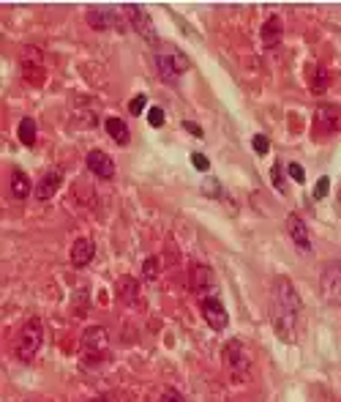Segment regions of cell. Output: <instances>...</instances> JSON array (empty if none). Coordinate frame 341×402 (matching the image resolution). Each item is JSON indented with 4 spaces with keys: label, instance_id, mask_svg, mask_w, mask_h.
<instances>
[{
    "label": "cell",
    "instance_id": "obj_13",
    "mask_svg": "<svg viewBox=\"0 0 341 402\" xmlns=\"http://www.w3.org/2000/svg\"><path fill=\"white\" fill-rule=\"evenodd\" d=\"M61 184H63V175H61V170H47L44 175L39 178V184H36V200L39 203H47V200H52L55 197V191L61 189Z\"/></svg>",
    "mask_w": 341,
    "mask_h": 402
},
{
    "label": "cell",
    "instance_id": "obj_14",
    "mask_svg": "<svg viewBox=\"0 0 341 402\" xmlns=\"http://www.w3.org/2000/svg\"><path fill=\"white\" fill-rule=\"evenodd\" d=\"M96 257V244L90 238H77L71 247V266L74 268H88Z\"/></svg>",
    "mask_w": 341,
    "mask_h": 402
},
{
    "label": "cell",
    "instance_id": "obj_19",
    "mask_svg": "<svg viewBox=\"0 0 341 402\" xmlns=\"http://www.w3.org/2000/svg\"><path fill=\"white\" fill-rule=\"evenodd\" d=\"M121 301L126 307H134L140 301V282L137 279H131V276L121 279Z\"/></svg>",
    "mask_w": 341,
    "mask_h": 402
},
{
    "label": "cell",
    "instance_id": "obj_30",
    "mask_svg": "<svg viewBox=\"0 0 341 402\" xmlns=\"http://www.w3.org/2000/svg\"><path fill=\"white\" fill-rule=\"evenodd\" d=\"M205 194H213V197H219L221 194V187L216 178H208V181H205Z\"/></svg>",
    "mask_w": 341,
    "mask_h": 402
},
{
    "label": "cell",
    "instance_id": "obj_31",
    "mask_svg": "<svg viewBox=\"0 0 341 402\" xmlns=\"http://www.w3.org/2000/svg\"><path fill=\"white\" fill-rule=\"evenodd\" d=\"M325 85H328V74H325V71H317V80H314V85H311V88H314V90H325Z\"/></svg>",
    "mask_w": 341,
    "mask_h": 402
},
{
    "label": "cell",
    "instance_id": "obj_27",
    "mask_svg": "<svg viewBox=\"0 0 341 402\" xmlns=\"http://www.w3.org/2000/svg\"><path fill=\"white\" fill-rule=\"evenodd\" d=\"M287 172H289V178H292L295 184H303V181H306V172H303V167L301 165H295V162L287 165Z\"/></svg>",
    "mask_w": 341,
    "mask_h": 402
},
{
    "label": "cell",
    "instance_id": "obj_29",
    "mask_svg": "<svg viewBox=\"0 0 341 402\" xmlns=\"http://www.w3.org/2000/svg\"><path fill=\"white\" fill-rule=\"evenodd\" d=\"M161 402H186V397H183L178 389H167V391L161 394Z\"/></svg>",
    "mask_w": 341,
    "mask_h": 402
},
{
    "label": "cell",
    "instance_id": "obj_21",
    "mask_svg": "<svg viewBox=\"0 0 341 402\" xmlns=\"http://www.w3.org/2000/svg\"><path fill=\"white\" fill-rule=\"evenodd\" d=\"M142 276H145V279H159V257H148V260H145Z\"/></svg>",
    "mask_w": 341,
    "mask_h": 402
},
{
    "label": "cell",
    "instance_id": "obj_11",
    "mask_svg": "<svg viewBox=\"0 0 341 402\" xmlns=\"http://www.w3.org/2000/svg\"><path fill=\"white\" fill-rule=\"evenodd\" d=\"M85 165H88V170H90L96 178H101V181H112V178H115V162H112L109 153H104V150L99 148L88 150Z\"/></svg>",
    "mask_w": 341,
    "mask_h": 402
},
{
    "label": "cell",
    "instance_id": "obj_16",
    "mask_svg": "<svg viewBox=\"0 0 341 402\" xmlns=\"http://www.w3.org/2000/svg\"><path fill=\"white\" fill-rule=\"evenodd\" d=\"M104 129H107V134L121 146V148H126L128 146V140H131V131H128V126H126V121L123 118H115V115H109L107 121H104Z\"/></svg>",
    "mask_w": 341,
    "mask_h": 402
},
{
    "label": "cell",
    "instance_id": "obj_4",
    "mask_svg": "<svg viewBox=\"0 0 341 402\" xmlns=\"http://www.w3.org/2000/svg\"><path fill=\"white\" fill-rule=\"evenodd\" d=\"M221 359H224L227 372L235 378V383H241L243 378L249 375L251 359H249V353H246V348H243L241 339H229V342L224 345V350H221Z\"/></svg>",
    "mask_w": 341,
    "mask_h": 402
},
{
    "label": "cell",
    "instance_id": "obj_20",
    "mask_svg": "<svg viewBox=\"0 0 341 402\" xmlns=\"http://www.w3.org/2000/svg\"><path fill=\"white\" fill-rule=\"evenodd\" d=\"M17 134H20V143L25 148H33L36 146V121L33 118H22Z\"/></svg>",
    "mask_w": 341,
    "mask_h": 402
},
{
    "label": "cell",
    "instance_id": "obj_6",
    "mask_svg": "<svg viewBox=\"0 0 341 402\" xmlns=\"http://www.w3.org/2000/svg\"><path fill=\"white\" fill-rule=\"evenodd\" d=\"M123 8V17L128 20L131 25V30H137L145 42L156 44L159 42V36H156V28H153V20H150V14L145 11V6H121Z\"/></svg>",
    "mask_w": 341,
    "mask_h": 402
},
{
    "label": "cell",
    "instance_id": "obj_12",
    "mask_svg": "<svg viewBox=\"0 0 341 402\" xmlns=\"http://www.w3.org/2000/svg\"><path fill=\"white\" fill-rule=\"evenodd\" d=\"M287 233H289V238L295 241L298 252H303V254L311 252V238H309V227H306V222H303L298 213H289V216H287Z\"/></svg>",
    "mask_w": 341,
    "mask_h": 402
},
{
    "label": "cell",
    "instance_id": "obj_32",
    "mask_svg": "<svg viewBox=\"0 0 341 402\" xmlns=\"http://www.w3.org/2000/svg\"><path fill=\"white\" fill-rule=\"evenodd\" d=\"M183 129H186L189 134H194V137H202V126H197V124H191V121H183Z\"/></svg>",
    "mask_w": 341,
    "mask_h": 402
},
{
    "label": "cell",
    "instance_id": "obj_7",
    "mask_svg": "<svg viewBox=\"0 0 341 402\" xmlns=\"http://www.w3.org/2000/svg\"><path fill=\"white\" fill-rule=\"evenodd\" d=\"M107 345H109V339H107V329H104V326H90V329H85V334H82L85 361L88 359L101 361L107 356Z\"/></svg>",
    "mask_w": 341,
    "mask_h": 402
},
{
    "label": "cell",
    "instance_id": "obj_25",
    "mask_svg": "<svg viewBox=\"0 0 341 402\" xmlns=\"http://www.w3.org/2000/svg\"><path fill=\"white\" fill-rule=\"evenodd\" d=\"M281 172H284V167H281V162H276V165L270 167V178H273V187L279 191H284V175H281Z\"/></svg>",
    "mask_w": 341,
    "mask_h": 402
},
{
    "label": "cell",
    "instance_id": "obj_28",
    "mask_svg": "<svg viewBox=\"0 0 341 402\" xmlns=\"http://www.w3.org/2000/svg\"><path fill=\"white\" fill-rule=\"evenodd\" d=\"M191 165L197 170H202V172H208L210 170V162H208V156L205 153H191Z\"/></svg>",
    "mask_w": 341,
    "mask_h": 402
},
{
    "label": "cell",
    "instance_id": "obj_18",
    "mask_svg": "<svg viewBox=\"0 0 341 402\" xmlns=\"http://www.w3.org/2000/svg\"><path fill=\"white\" fill-rule=\"evenodd\" d=\"M279 42H281V20L273 14V17H268L265 25H262V44L268 49H273V47H279Z\"/></svg>",
    "mask_w": 341,
    "mask_h": 402
},
{
    "label": "cell",
    "instance_id": "obj_22",
    "mask_svg": "<svg viewBox=\"0 0 341 402\" xmlns=\"http://www.w3.org/2000/svg\"><path fill=\"white\" fill-rule=\"evenodd\" d=\"M148 124L153 129H161L164 124H167V118H164V110L161 107H150L148 110Z\"/></svg>",
    "mask_w": 341,
    "mask_h": 402
},
{
    "label": "cell",
    "instance_id": "obj_5",
    "mask_svg": "<svg viewBox=\"0 0 341 402\" xmlns=\"http://www.w3.org/2000/svg\"><path fill=\"white\" fill-rule=\"evenodd\" d=\"M320 293L330 307H341V260H328L322 266Z\"/></svg>",
    "mask_w": 341,
    "mask_h": 402
},
{
    "label": "cell",
    "instance_id": "obj_9",
    "mask_svg": "<svg viewBox=\"0 0 341 402\" xmlns=\"http://www.w3.org/2000/svg\"><path fill=\"white\" fill-rule=\"evenodd\" d=\"M189 288L191 293H197L200 298H208L216 288V276H213V268L210 266H202V263H194L191 271H189Z\"/></svg>",
    "mask_w": 341,
    "mask_h": 402
},
{
    "label": "cell",
    "instance_id": "obj_2",
    "mask_svg": "<svg viewBox=\"0 0 341 402\" xmlns=\"http://www.w3.org/2000/svg\"><path fill=\"white\" fill-rule=\"evenodd\" d=\"M41 345H44V323L39 318H30L17 334V342H14V353L20 361H33L39 356Z\"/></svg>",
    "mask_w": 341,
    "mask_h": 402
},
{
    "label": "cell",
    "instance_id": "obj_23",
    "mask_svg": "<svg viewBox=\"0 0 341 402\" xmlns=\"http://www.w3.org/2000/svg\"><path fill=\"white\" fill-rule=\"evenodd\" d=\"M251 146H254V150H257L260 156H265V153L270 150V140H268L265 134H254V137H251Z\"/></svg>",
    "mask_w": 341,
    "mask_h": 402
},
{
    "label": "cell",
    "instance_id": "obj_15",
    "mask_svg": "<svg viewBox=\"0 0 341 402\" xmlns=\"http://www.w3.org/2000/svg\"><path fill=\"white\" fill-rule=\"evenodd\" d=\"M317 131L322 134H330V131H336L341 126V107H333V105H322L317 110Z\"/></svg>",
    "mask_w": 341,
    "mask_h": 402
},
{
    "label": "cell",
    "instance_id": "obj_26",
    "mask_svg": "<svg viewBox=\"0 0 341 402\" xmlns=\"http://www.w3.org/2000/svg\"><path fill=\"white\" fill-rule=\"evenodd\" d=\"M328 191H330V178H328V175H322L320 181H317V187H314V200H322Z\"/></svg>",
    "mask_w": 341,
    "mask_h": 402
},
{
    "label": "cell",
    "instance_id": "obj_17",
    "mask_svg": "<svg viewBox=\"0 0 341 402\" xmlns=\"http://www.w3.org/2000/svg\"><path fill=\"white\" fill-rule=\"evenodd\" d=\"M30 191H33V184H30L28 172L22 167L11 170V194H14V200H28Z\"/></svg>",
    "mask_w": 341,
    "mask_h": 402
},
{
    "label": "cell",
    "instance_id": "obj_3",
    "mask_svg": "<svg viewBox=\"0 0 341 402\" xmlns=\"http://www.w3.org/2000/svg\"><path fill=\"white\" fill-rule=\"evenodd\" d=\"M153 61H156V69H159V77L167 85H175L191 69V61L183 55L181 49H159Z\"/></svg>",
    "mask_w": 341,
    "mask_h": 402
},
{
    "label": "cell",
    "instance_id": "obj_1",
    "mask_svg": "<svg viewBox=\"0 0 341 402\" xmlns=\"http://www.w3.org/2000/svg\"><path fill=\"white\" fill-rule=\"evenodd\" d=\"M270 320L281 342H298L303 320V304L295 285L287 276H276L270 288Z\"/></svg>",
    "mask_w": 341,
    "mask_h": 402
},
{
    "label": "cell",
    "instance_id": "obj_24",
    "mask_svg": "<svg viewBox=\"0 0 341 402\" xmlns=\"http://www.w3.org/2000/svg\"><path fill=\"white\" fill-rule=\"evenodd\" d=\"M145 105H148V96L140 93V96H134V99L128 102V112H131V115H140L142 110H145Z\"/></svg>",
    "mask_w": 341,
    "mask_h": 402
},
{
    "label": "cell",
    "instance_id": "obj_33",
    "mask_svg": "<svg viewBox=\"0 0 341 402\" xmlns=\"http://www.w3.org/2000/svg\"><path fill=\"white\" fill-rule=\"evenodd\" d=\"M90 402H107V400H101V397H96V400H90Z\"/></svg>",
    "mask_w": 341,
    "mask_h": 402
},
{
    "label": "cell",
    "instance_id": "obj_10",
    "mask_svg": "<svg viewBox=\"0 0 341 402\" xmlns=\"http://www.w3.org/2000/svg\"><path fill=\"white\" fill-rule=\"evenodd\" d=\"M88 25L93 30H109V28H123V17L118 8H109V6H96V8H88L85 14Z\"/></svg>",
    "mask_w": 341,
    "mask_h": 402
},
{
    "label": "cell",
    "instance_id": "obj_8",
    "mask_svg": "<svg viewBox=\"0 0 341 402\" xmlns=\"http://www.w3.org/2000/svg\"><path fill=\"white\" fill-rule=\"evenodd\" d=\"M200 309H202V318H205V323H208L213 331H224V329L229 326L227 307H224V304H221L216 296L200 298Z\"/></svg>",
    "mask_w": 341,
    "mask_h": 402
}]
</instances>
